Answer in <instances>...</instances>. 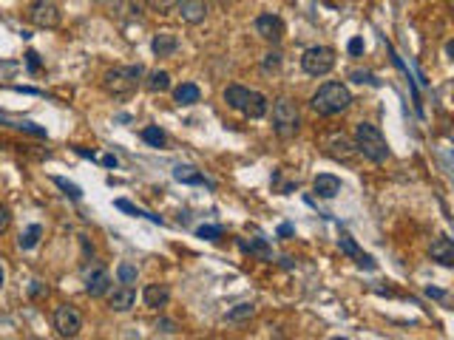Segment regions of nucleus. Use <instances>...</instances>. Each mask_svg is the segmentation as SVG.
Here are the masks:
<instances>
[{
	"label": "nucleus",
	"mask_w": 454,
	"mask_h": 340,
	"mask_svg": "<svg viewBox=\"0 0 454 340\" xmlns=\"http://www.w3.org/2000/svg\"><path fill=\"white\" fill-rule=\"evenodd\" d=\"M349 105H352V94H349V88L344 82H324L321 88L312 94V108L321 116L344 114Z\"/></svg>",
	"instance_id": "1"
},
{
	"label": "nucleus",
	"mask_w": 454,
	"mask_h": 340,
	"mask_svg": "<svg viewBox=\"0 0 454 340\" xmlns=\"http://www.w3.org/2000/svg\"><path fill=\"white\" fill-rule=\"evenodd\" d=\"M225 102H227L233 111L244 114L247 119H262V116L267 114V100H264V94L253 91V88H244V85H227V88H225Z\"/></svg>",
	"instance_id": "2"
},
{
	"label": "nucleus",
	"mask_w": 454,
	"mask_h": 340,
	"mask_svg": "<svg viewBox=\"0 0 454 340\" xmlns=\"http://www.w3.org/2000/svg\"><path fill=\"white\" fill-rule=\"evenodd\" d=\"M355 150L363 153L369 162H375V164L389 159V145H386L384 134L378 131L372 122H361L355 128Z\"/></svg>",
	"instance_id": "3"
},
{
	"label": "nucleus",
	"mask_w": 454,
	"mask_h": 340,
	"mask_svg": "<svg viewBox=\"0 0 454 340\" xmlns=\"http://www.w3.org/2000/svg\"><path fill=\"white\" fill-rule=\"evenodd\" d=\"M142 65H119V68H111L103 79L105 91L114 94V97H131L137 91V85L142 79Z\"/></svg>",
	"instance_id": "4"
},
{
	"label": "nucleus",
	"mask_w": 454,
	"mask_h": 340,
	"mask_svg": "<svg viewBox=\"0 0 454 340\" xmlns=\"http://www.w3.org/2000/svg\"><path fill=\"white\" fill-rule=\"evenodd\" d=\"M273 128H275V134H278L281 139H293V137L298 134L301 116H298L296 102H290L287 97L275 100V105H273Z\"/></svg>",
	"instance_id": "5"
},
{
	"label": "nucleus",
	"mask_w": 454,
	"mask_h": 340,
	"mask_svg": "<svg viewBox=\"0 0 454 340\" xmlns=\"http://www.w3.org/2000/svg\"><path fill=\"white\" fill-rule=\"evenodd\" d=\"M301 68L310 74V77H324L335 68V52L326 49V46H312L304 52L301 57Z\"/></svg>",
	"instance_id": "6"
},
{
	"label": "nucleus",
	"mask_w": 454,
	"mask_h": 340,
	"mask_svg": "<svg viewBox=\"0 0 454 340\" xmlns=\"http://www.w3.org/2000/svg\"><path fill=\"white\" fill-rule=\"evenodd\" d=\"M29 20L37 29H57L63 20V12L57 9V3H52V0H34L29 6Z\"/></svg>",
	"instance_id": "7"
},
{
	"label": "nucleus",
	"mask_w": 454,
	"mask_h": 340,
	"mask_svg": "<svg viewBox=\"0 0 454 340\" xmlns=\"http://www.w3.org/2000/svg\"><path fill=\"white\" fill-rule=\"evenodd\" d=\"M54 329H57L60 337H77L80 329H82V315H80L74 307L63 304V307H57V312H54Z\"/></svg>",
	"instance_id": "8"
},
{
	"label": "nucleus",
	"mask_w": 454,
	"mask_h": 340,
	"mask_svg": "<svg viewBox=\"0 0 454 340\" xmlns=\"http://www.w3.org/2000/svg\"><path fill=\"white\" fill-rule=\"evenodd\" d=\"M82 281H86V292H89L91 298H103V295H108V289H111V275H108V270L100 267V264H91V267L86 270V275H82Z\"/></svg>",
	"instance_id": "9"
},
{
	"label": "nucleus",
	"mask_w": 454,
	"mask_h": 340,
	"mask_svg": "<svg viewBox=\"0 0 454 340\" xmlns=\"http://www.w3.org/2000/svg\"><path fill=\"white\" fill-rule=\"evenodd\" d=\"M256 34L267 42H281L284 37V20L278 15H259L256 17Z\"/></svg>",
	"instance_id": "10"
},
{
	"label": "nucleus",
	"mask_w": 454,
	"mask_h": 340,
	"mask_svg": "<svg viewBox=\"0 0 454 340\" xmlns=\"http://www.w3.org/2000/svg\"><path fill=\"white\" fill-rule=\"evenodd\" d=\"M137 304V292L131 284H122V286H114V292L108 289V307L114 312H131Z\"/></svg>",
	"instance_id": "11"
},
{
	"label": "nucleus",
	"mask_w": 454,
	"mask_h": 340,
	"mask_svg": "<svg viewBox=\"0 0 454 340\" xmlns=\"http://www.w3.org/2000/svg\"><path fill=\"white\" fill-rule=\"evenodd\" d=\"M338 247H341V252L349 255V258H355V264H358L361 270H375V267H378L372 255H366L363 249H358V244L352 241L349 233H341V235H338Z\"/></svg>",
	"instance_id": "12"
},
{
	"label": "nucleus",
	"mask_w": 454,
	"mask_h": 340,
	"mask_svg": "<svg viewBox=\"0 0 454 340\" xmlns=\"http://www.w3.org/2000/svg\"><path fill=\"white\" fill-rule=\"evenodd\" d=\"M176 12L185 23H202L208 17V0H176Z\"/></svg>",
	"instance_id": "13"
},
{
	"label": "nucleus",
	"mask_w": 454,
	"mask_h": 340,
	"mask_svg": "<svg viewBox=\"0 0 454 340\" xmlns=\"http://www.w3.org/2000/svg\"><path fill=\"white\" fill-rule=\"evenodd\" d=\"M429 258L437 261L440 267H454V244H451V238H446V235L434 238L432 247H429Z\"/></svg>",
	"instance_id": "14"
},
{
	"label": "nucleus",
	"mask_w": 454,
	"mask_h": 340,
	"mask_svg": "<svg viewBox=\"0 0 454 340\" xmlns=\"http://www.w3.org/2000/svg\"><path fill=\"white\" fill-rule=\"evenodd\" d=\"M142 301L151 309H162V307H168V301H171V289L165 284H148L145 292H142Z\"/></svg>",
	"instance_id": "15"
},
{
	"label": "nucleus",
	"mask_w": 454,
	"mask_h": 340,
	"mask_svg": "<svg viewBox=\"0 0 454 340\" xmlns=\"http://www.w3.org/2000/svg\"><path fill=\"white\" fill-rule=\"evenodd\" d=\"M312 187H315V193L321 199H335L341 193V179L333 176V173H318L315 182H312Z\"/></svg>",
	"instance_id": "16"
},
{
	"label": "nucleus",
	"mask_w": 454,
	"mask_h": 340,
	"mask_svg": "<svg viewBox=\"0 0 454 340\" xmlns=\"http://www.w3.org/2000/svg\"><path fill=\"white\" fill-rule=\"evenodd\" d=\"M151 49H153L156 57H171V54L179 49V40H176V34H171V31H159V34L153 37V42H151Z\"/></svg>",
	"instance_id": "17"
},
{
	"label": "nucleus",
	"mask_w": 454,
	"mask_h": 340,
	"mask_svg": "<svg viewBox=\"0 0 454 340\" xmlns=\"http://www.w3.org/2000/svg\"><path fill=\"white\" fill-rule=\"evenodd\" d=\"M174 179L182 182V185H211V182L204 179L196 167H190V164H176V167H174Z\"/></svg>",
	"instance_id": "18"
},
{
	"label": "nucleus",
	"mask_w": 454,
	"mask_h": 340,
	"mask_svg": "<svg viewBox=\"0 0 454 340\" xmlns=\"http://www.w3.org/2000/svg\"><path fill=\"white\" fill-rule=\"evenodd\" d=\"M199 97H202V91H199L196 82H182V85H176V91H174V100L179 105H193V102H199Z\"/></svg>",
	"instance_id": "19"
},
{
	"label": "nucleus",
	"mask_w": 454,
	"mask_h": 340,
	"mask_svg": "<svg viewBox=\"0 0 454 340\" xmlns=\"http://www.w3.org/2000/svg\"><path fill=\"white\" fill-rule=\"evenodd\" d=\"M40 238H43V227H40V224H29V227L20 233V238H17V247H20V249H34Z\"/></svg>",
	"instance_id": "20"
},
{
	"label": "nucleus",
	"mask_w": 454,
	"mask_h": 340,
	"mask_svg": "<svg viewBox=\"0 0 454 340\" xmlns=\"http://www.w3.org/2000/svg\"><path fill=\"white\" fill-rule=\"evenodd\" d=\"M145 85H148V91L162 94V91H168V88H171V74H168V71H151Z\"/></svg>",
	"instance_id": "21"
},
{
	"label": "nucleus",
	"mask_w": 454,
	"mask_h": 340,
	"mask_svg": "<svg viewBox=\"0 0 454 340\" xmlns=\"http://www.w3.org/2000/svg\"><path fill=\"white\" fill-rule=\"evenodd\" d=\"M239 247H241L244 252H250V255H262L264 261H270V258H273V252H270V247H267V241H264V238H253V241H239Z\"/></svg>",
	"instance_id": "22"
},
{
	"label": "nucleus",
	"mask_w": 454,
	"mask_h": 340,
	"mask_svg": "<svg viewBox=\"0 0 454 340\" xmlns=\"http://www.w3.org/2000/svg\"><path fill=\"white\" fill-rule=\"evenodd\" d=\"M114 207H116V210H122V212H131V216H142V219H148V222H153V224H165L159 216H153V212H145V210L134 207V204H131V201H126V199H116V201H114Z\"/></svg>",
	"instance_id": "23"
},
{
	"label": "nucleus",
	"mask_w": 454,
	"mask_h": 340,
	"mask_svg": "<svg viewBox=\"0 0 454 340\" xmlns=\"http://www.w3.org/2000/svg\"><path fill=\"white\" fill-rule=\"evenodd\" d=\"M329 145H333V156H338V159H349L355 153V145L347 137H333Z\"/></svg>",
	"instance_id": "24"
},
{
	"label": "nucleus",
	"mask_w": 454,
	"mask_h": 340,
	"mask_svg": "<svg viewBox=\"0 0 454 340\" xmlns=\"http://www.w3.org/2000/svg\"><path fill=\"white\" fill-rule=\"evenodd\" d=\"M253 315H256V304H239V307H233L227 312V320L230 323H239V320H250Z\"/></svg>",
	"instance_id": "25"
},
{
	"label": "nucleus",
	"mask_w": 454,
	"mask_h": 340,
	"mask_svg": "<svg viewBox=\"0 0 454 340\" xmlns=\"http://www.w3.org/2000/svg\"><path fill=\"white\" fill-rule=\"evenodd\" d=\"M142 139H145L148 145H153V148H165V142H168V137H165L159 128H153V125L142 131Z\"/></svg>",
	"instance_id": "26"
},
{
	"label": "nucleus",
	"mask_w": 454,
	"mask_h": 340,
	"mask_svg": "<svg viewBox=\"0 0 454 340\" xmlns=\"http://www.w3.org/2000/svg\"><path fill=\"white\" fill-rule=\"evenodd\" d=\"M116 278H119V284H137V267L128 264V261H122L116 267Z\"/></svg>",
	"instance_id": "27"
},
{
	"label": "nucleus",
	"mask_w": 454,
	"mask_h": 340,
	"mask_svg": "<svg viewBox=\"0 0 454 340\" xmlns=\"http://www.w3.org/2000/svg\"><path fill=\"white\" fill-rule=\"evenodd\" d=\"M148 9L156 15H171L176 9V0H148Z\"/></svg>",
	"instance_id": "28"
},
{
	"label": "nucleus",
	"mask_w": 454,
	"mask_h": 340,
	"mask_svg": "<svg viewBox=\"0 0 454 340\" xmlns=\"http://www.w3.org/2000/svg\"><path fill=\"white\" fill-rule=\"evenodd\" d=\"M222 233H225V230H222L219 224H202V227L196 230V235H199V238H208V241H219V238H222Z\"/></svg>",
	"instance_id": "29"
},
{
	"label": "nucleus",
	"mask_w": 454,
	"mask_h": 340,
	"mask_svg": "<svg viewBox=\"0 0 454 340\" xmlns=\"http://www.w3.org/2000/svg\"><path fill=\"white\" fill-rule=\"evenodd\" d=\"M54 185H57L66 196H71V199H82V190H80L74 182H68V179H63V176H54Z\"/></svg>",
	"instance_id": "30"
},
{
	"label": "nucleus",
	"mask_w": 454,
	"mask_h": 340,
	"mask_svg": "<svg viewBox=\"0 0 454 340\" xmlns=\"http://www.w3.org/2000/svg\"><path fill=\"white\" fill-rule=\"evenodd\" d=\"M46 295H49V286L43 281H31L29 284V298H31V301H37V298H46Z\"/></svg>",
	"instance_id": "31"
},
{
	"label": "nucleus",
	"mask_w": 454,
	"mask_h": 340,
	"mask_svg": "<svg viewBox=\"0 0 454 340\" xmlns=\"http://www.w3.org/2000/svg\"><path fill=\"white\" fill-rule=\"evenodd\" d=\"M262 68H264V71H278V68H281V54H278V52H270V54L264 57Z\"/></svg>",
	"instance_id": "32"
},
{
	"label": "nucleus",
	"mask_w": 454,
	"mask_h": 340,
	"mask_svg": "<svg viewBox=\"0 0 454 340\" xmlns=\"http://www.w3.org/2000/svg\"><path fill=\"white\" fill-rule=\"evenodd\" d=\"M349 79H352V82H361V85H363V82H369V85H378V79H375L372 74H369V71H352V74H349Z\"/></svg>",
	"instance_id": "33"
},
{
	"label": "nucleus",
	"mask_w": 454,
	"mask_h": 340,
	"mask_svg": "<svg viewBox=\"0 0 454 340\" xmlns=\"http://www.w3.org/2000/svg\"><path fill=\"white\" fill-rule=\"evenodd\" d=\"M9 224H12V212H9L6 204H0V233H6Z\"/></svg>",
	"instance_id": "34"
},
{
	"label": "nucleus",
	"mask_w": 454,
	"mask_h": 340,
	"mask_svg": "<svg viewBox=\"0 0 454 340\" xmlns=\"http://www.w3.org/2000/svg\"><path fill=\"white\" fill-rule=\"evenodd\" d=\"M156 332H162V334H174V332H176V323L168 320V318H162V320L156 323Z\"/></svg>",
	"instance_id": "35"
},
{
	"label": "nucleus",
	"mask_w": 454,
	"mask_h": 340,
	"mask_svg": "<svg viewBox=\"0 0 454 340\" xmlns=\"http://www.w3.org/2000/svg\"><path fill=\"white\" fill-rule=\"evenodd\" d=\"M347 49H349V54H352V57H361V54H363V40H361V37H352Z\"/></svg>",
	"instance_id": "36"
},
{
	"label": "nucleus",
	"mask_w": 454,
	"mask_h": 340,
	"mask_svg": "<svg viewBox=\"0 0 454 340\" xmlns=\"http://www.w3.org/2000/svg\"><path fill=\"white\" fill-rule=\"evenodd\" d=\"M26 65H29V71H40V57L34 52H26Z\"/></svg>",
	"instance_id": "37"
},
{
	"label": "nucleus",
	"mask_w": 454,
	"mask_h": 340,
	"mask_svg": "<svg viewBox=\"0 0 454 340\" xmlns=\"http://www.w3.org/2000/svg\"><path fill=\"white\" fill-rule=\"evenodd\" d=\"M426 295H429V298H437V301H443V298H446V292H443V289H432V286L426 289Z\"/></svg>",
	"instance_id": "38"
},
{
	"label": "nucleus",
	"mask_w": 454,
	"mask_h": 340,
	"mask_svg": "<svg viewBox=\"0 0 454 340\" xmlns=\"http://www.w3.org/2000/svg\"><path fill=\"white\" fill-rule=\"evenodd\" d=\"M103 164H105V167H116L119 162H116V156H111V153H105V156H103Z\"/></svg>",
	"instance_id": "39"
},
{
	"label": "nucleus",
	"mask_w": 454,
	"mask_h": 340,
	"mask_svg": "<svg viewBox=\"0 0 454 340\" xmlns=\"http://www.w3.org/2000/svg\"><path fill=\"white\" fill-rule=\"evenodd\" d=\"M278 235H281V238H287V235H293V227H290V224H281V227H278Z\"/></svg>",
	"instance_id": "40"
},
{
	"label": "nucleus",
	"mask_w": 454,
	"mask_h": 340,
	"mask_svg": "<svg viewBox=\"0 0 454 340\" xmlns=\"http://www.w3.org/2000/svg\"><path fill=\"white\" fill-rule=\"evenodd\" d=\"M3 284H6V267L0 264V289H3Z\"/></svg>",
	"instance_id": "41"
},
{
	"label": "nucleus",
	"mask_w": 454,
	"mask_h": 340,
	"mask_svg": "<svg viewBox=\"0 0 454 340\" xmlns=\"http://www.w3.org/2000/svg\"><path fill=\"white\" fill-rule=\"evenodd\" d=\"M0 125H9V128H15V122H9V119H6L3 114H0Z\"/></svg>",
	"instance_id": "42"
}]
</instances>
